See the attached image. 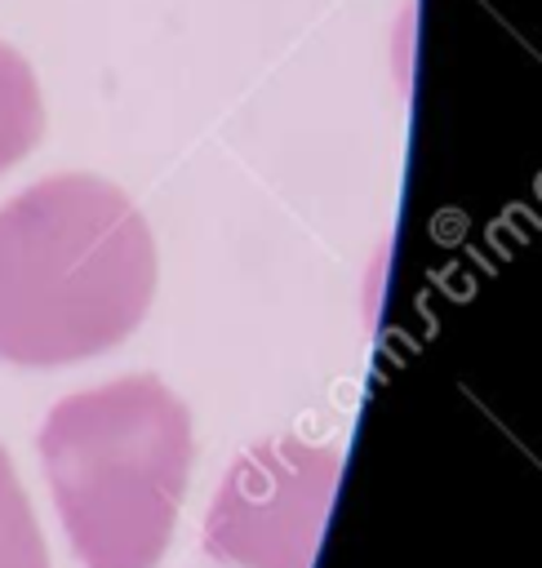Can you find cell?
Returning <instances> with one entry per match:
<instances>
[{"label": "cell", "instance_id": "obj_1", "mask_svg": "<svg viewBox=\"0 0 542 568\" xmlns=\"http://www.w3.org/2000/svg\"><path fill=\"white\" fill-rule=\"evenodd\" d=\"M138 204L93 173H58L0 204V359L58 368L120 346L155 297Z\"/></svg>", "mask_w": 542, "mask_h": 568}, {"label": "cell", "instance_id": "obj_2", "mask_svg": "<svg viewBox=\"0 0 542 568\" xmlns=\"http://www.w3.org/2000/svg\"><path fill=\"white\" fill-rule=\"evenodd\" d=\"M36 448L84 568H155L164 559L195 444L187 404L160 377L133 373L58 399Z\"/></svg>", "mask_w": 542, "mask_h": 568}, {"label": "cell", "instance_id": "obj_3", "mask_svg": "<svg viewBox=\"0 0 542 568\" xmlns=\"http://www.w3.org/2000/svg\"><path fill=\"white\" fill-rule=\"evenodd\" d=\"M342 448L302 435L249 444L204 515V550L235 568H311L338 493Z\"/></svg>", "mask_w": 542, "mask_h": 568}, {"label": "cell", "instance_id": "obj_4", "mask_svg": "<svg viewBox=\"0 0 542 568\" xmlns=\"http://www.w3.org/2000/svg\"><path fill=\"white\" fill-rule=\"evenodd\" d=\"M44 133V102L31 62L0 44V173L31 155Z\"/></svg>", "mask_w": 542, "mask_h": 568}, {"label": "cell", "instance_id": "obj_5", "mask_svg": "<svg viewBox=\"0 0 542 568\" xmlns=\"http://www.w3.org/2000/svg\"><path fill=\"white\" fill-rule=\"evenodd\" d=\"M0 568H49V550L27 501V488L0 444Z\"/></svg>", "mask_w": 542, "mask_h": 568}]
</instances>
